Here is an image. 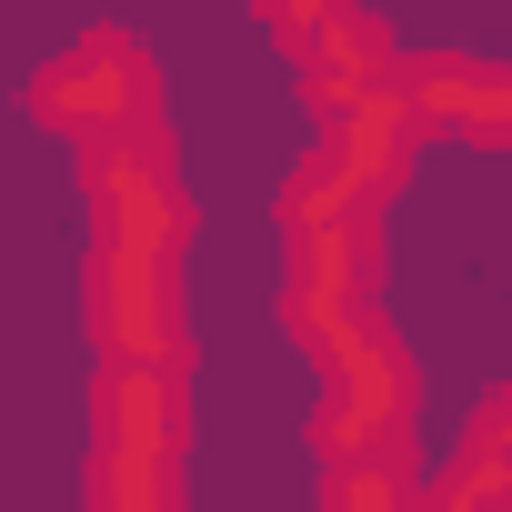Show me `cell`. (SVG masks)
<instances>
[{
    "instance_id": "obj_3",
    "label": "cell",
    "mask_w": 512,
    "mask_h": 512,
    "mask_svg": "<svg viewBox=\"0 0 512 512\" xmlns=\"http://www.w3.org/2000/svg\"><path fill=\"white\" fill-rule=\"evenodd\" d=\"M91 332L111 362H171V251L101 241L91 262Z\"/></svg>"
},
{
    "instance_id": "obj_7",
    "label": "cell",
    "mask_w": 512,
    "mask_h": 512,
    "mask_svg": "<svg viewBox=\"0 0 512 512\" xmlns=\"http://www.w3.org/2000/svg\"><path fill=\"white\" fill-rule=\"evenodd\" d=\"M422 121H452L472 141H512V71H472V61H422L412 71Z\"/></svg>"
},
{
    "instance_id": "obj_6",
    "label": "cell",
    "mask_w": 512,
    "mask_h": 512,
    "mask_svg": "<svg viewBox=\"0 0 512 512\" xmlns=\"http://www.w3.org/2000/svg\"><path fill=\"white\" fill-rule=\"evenodd\" d=\"M91 211H101V241H141V251H171V241H181V201H171V181H161V161H151L141 141L101 151Z\"/></svg>"
},
{
    "instance_id": "obj_4",
    "label": "cell",
    "mask_w": 512,
    "mask_h": 512,
    "mask_svg": "<svg viewBox=\"0 0 512 512\" xmlns=\"http://www.w3.org/2000/svg\"><path fill=\"white\" fill-rule=\"evenodd\" d=\"M91 422H101V462H171L181 452V382H171V362H111Z\"/></svg>"
},
{
    "instance_id": "obj_1",
    "label": "cell",
    "mask_w": 512,
    "mask_h": 512,
    "mask_svg": "<svg viewBox=\"0 0 512 512\" xmlns=\"http://www.w3.org/2000/svg\"><path fill=\"white\" fill-rule=\"evenodd\" d=\"M31 101H41L51 131H71V141H91V151H121V141L141 131V111H151V71H141L131 41H81V51H61V61L41 71Z\"/></svg>"
},
{
    "instance_id": "obj_8",
    "label": "cell",
    "mask_w": 512,
    "mask_h": 512,
    "mask_svg": "<svg viewBox=\"0 0 512 512\" xmlns=\"http://www.w3.org/2000/svg\"><path fill=\"white\" fill-rule=\"evenodd\" d=\"M91 512H171V462H101Z\"/></svg>"
},
{
    "instance_id": "obj_2",
    "label": "cell",
    "mask_w": 512,
    "mask_h": 512,
    "mask_svg": "<svg viewBox=\"0 0 512 512\" xmlns=\"http://www.w3.org/2000/svg\"><path fill=\"white\" fill-rule=\"evenodd\" d=\"M322 442L342 452V462H372L392 432H402V412H412V392H402V352L362 322L352 342H332L322 352Z\"/></svg>"
},
{
    "instance_id": "obj_5",
    "label": "cell",
    "mask_w": 512,
    "mask_h": 512,
    "mask_svg": "<svg viewBox=\"0 0 512 512\" xmlns=\"http://www.w3.org/2000/svg\"><path fill=\"white\" fill-rule=\"evenodd\" d=\"M292 41H302V81L322 91V111H352V101H372L392 81V41H382V21L352 11V0H332V11L312 31H292Z\"/></svg>"
}]
</instances>
